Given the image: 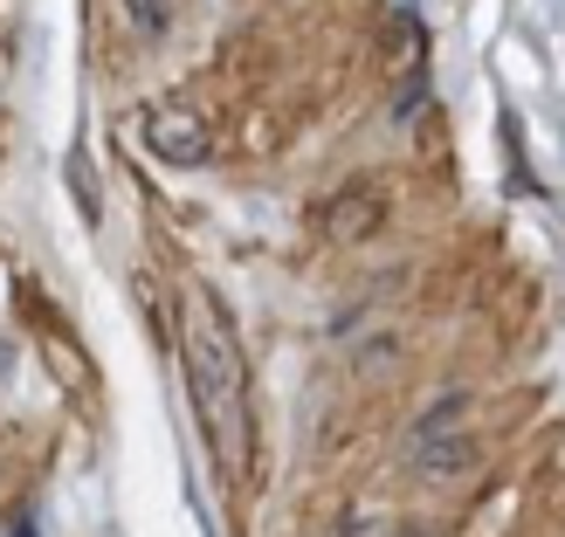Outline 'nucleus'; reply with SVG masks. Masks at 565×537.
<instances>
[{
  "label": "nucleus",
  "mask_w": 565,
  "mask_h": 537,
  "mask_svg": "<svg viewBox=\"0 0 565 537\" xmlns=\"http://www.w3.org/2000/svg\"><path fill=\"white\" fill-rule=\"evenodd\" d=\"M180 365H186V393L207 420V441L221 469L248 462V358L235 345V324L207 290H193L180 310Z\"/></svg>",
  "instance_id": "obj_1"
},
{
  "label": "nucleus",
  "mask_w": 565,
  "mask_h": 537,
  "mask_svg": "<svg viewBox=\"0 0 565 537\" xmlns=\"http://www.w3.org/2000/svg\"><path fill=\"white\" fill-rule=\"evenodd\" d=\"M407 455H414L420 475H462L469 469L476 441H469V400H462V393H448V400H435L428 414L414 420Z\"/></svg>",
  "instance_id": "obj_2"
},
{
  "label": "nucleus",
  "mask_w": 565,
  "mask_h": 537,
  "mask_svg": "<svg viewBox=\"0 0 565 537\" xmlns=\"http://www.w3.org/2000/svg\"><path fill=\"white\" fill-rule=\"evenodd\" d=\"M146 146H152V159H166V165H201L207 152H214V125H207V110L201 104H186V97H159V104H146Z\"/></svg>",
  "instance_id": "obj_3"
},
{
  "label": "nucleus",
  "mask_w": 565,
  "mask_h": 537,
  "mask_svg": "<svg viewBox=\"0 0 565 537\" xmlns=\"http://www.w3.org/2000/svg\"><path fill=\"white\" fill-rule=\"evenodd\" d=\"M380 228H386V186H373V180L345 186L324 207V235L331 241H365V235H380Z\"/></svg>",
  "instance_id": "obj_4"
},
{
  "label": "nucleus",
  "mask_w": 565,
  "mask_h": 537,
  "mask_svg": "<svg viewBox=\"0 0 565 537\" xmlns=\"http://www.w3.org/2000/svg\"><path fill=\"white\" fill-rule=\"evenodd\" d=\"M131 8H138V21H146V28H159V21H166V0H131Z\"/></svg>",
  "instance_id": "obj_5"
},
{
  "label": "nucleus",
  "mask_w": 565,
  "mask_h": 537,
  "mask_svg": "<svg viewBox=\"0 0 565 537\" xmlns=\"http://www.w3.org/2000/svg\"><path fill=\"white\" fill-rule=\"evenodd\" d=\"M552 469H558V475H565V441H558V455H552Z\"/></svg>",
  "instance_id": "obj_6"
},
{
  "label": "nucleus",
  "mask_w": 565,
  "mask_h": 537,
  "mask_svg": "<svg viewBox=\"0 0 565 537\" xmlns=\"http://www.w3.org/2000/svg\"><path fill=\"white\" fill-rule=\"evenodd\" d=\"M0 373H8V345H0Z\"/></svg>",
  "instance_id": "obj_7"
}]
</instances>
